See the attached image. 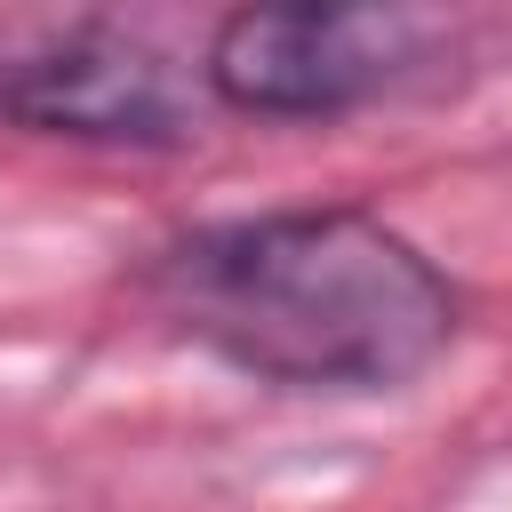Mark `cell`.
Listing matches in <instances>:
<instances>
[{"label":"cell","mask_w":512,"mask_h":512,"mask_svg":"<svg viewBox=\"0 0 512 512\" xmlns=\"http://www.w3.org/2000/svg\"><path fill=\"white\" fill-rule=\"evenodd\" d=\"M144 296L184 344L280 392H400L464 328L456 280L368 208H264L176 232Z\"/></svg>","instance_id":"obj_1"},{"label":"cell","mask_w":512,"mask_h":512,"mask_svg":"<svg viewBox=\"0 0 512 512\" xmlns=\"http://www.w3.org/2000/svg\"><path fill=\"white\" fill-rule=\"evenodd\" d=\"M456 56V0H232L200 80L240 120H336L432 80Z\"/></svg>","instance_id":"obj_2"},{"label":"cell","mask_w":512,"mask_h":512,"mask_svg":"<svg viewBox=\"0 0 512 512\" xmlns=\"http://www.w3.org/2000/svg\"><path fill=\"white\" fill-rule=\"evenodd\" d=\"M0 112L72 144H184V88L160 48L128 32H72L0 80Z\"/></svg>","instance_id":"obj_3"}]
</instances>
